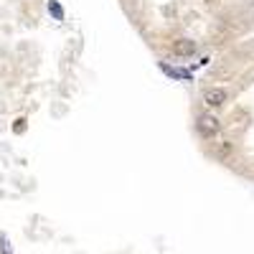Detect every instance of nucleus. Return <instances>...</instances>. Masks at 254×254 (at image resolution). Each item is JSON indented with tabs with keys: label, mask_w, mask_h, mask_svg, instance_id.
<instances>
[{
	"label": "nucleus",
	"mask_w": 254,
	"mask_h": 254,
	"mask_svg": "<svg viewBox=\"0 0 254 254\" xmlns=\"http://www.w3.org/2000/svg\"><path fill=\"white\" fill-rule=\"evenodd\" d=\"M49 10H51V15L56 20H64V10H61V5L56 3V0H49Z\"/></svg>",
	"instance_id": "39448f33"
},
{
	"label": "nucleus",
	"mask_w": 254,
	"mask_h": 254,
	"mask_svg": "<svg viewBox=\"0 0 254 254\" xmlns=\"http://www.w3.org/2000/svg\"><path fill=\"white\" fill-rule=\"evenodd\" d=\"M0 252L3 254H13V249H10V242H8V237L0 231Z\"/></svg>",
	"instance_id": "423d86ee"
},
{
	"label": "nucleus",
	"mask_w": 254,
	"mask_h": 254,
	"mask_svg": "<svg viewBox=\"0 0 254 254\" xmlns=\"http://www.w3.org/2000/svg\"><path fill=\"white\" fill-rule=\"evenodd\" d=\"M160 69H163L168 76H176V79H190V71H186V69H173V66H168V64H160Z\"/></svg>",
	"instance_id": "20e7f679"
},
{
	"label": "nucleus",
	"mask_w": 254,
	"mask_h": 254,
	"mask_svg": "<svg viewBox=\"0 0 254 254\" xmlns=\"http://www.w3.org/2000/svg\"><path fill=\"white\" fill-rule=\"evenodd\" d=\"M198 130H201L203 135H216V132H219V120L211 117V115H201V117H198Z\"/></svg>",
	"instance_id": "f257e3e1"
},
{
	"label": "nucleus",
	"mask_w": 254,
	"mask_h": 254,
	"mask_svg": "<svg viewBox=\"0 0 254 254\" xmlns=\"http://www.w3.org/2000/svg\"><path fill=\"white\" fill-rule=\"evenodd\" d=\"M26 130V122L23 120H15V125H13V132H23Z\"/></svg>",
	"instance_id": "0eeeda50"
},
{
	"label": "nucleus",
	"mask_w": 254,
	"mask_h": 254,
	"mask_svg": "<svg viewBox=\"0 0 254 254\" xmlns=\"http://www.w3.org/2000/svg\"><path fill=\"white\" fill-rule=\"evenodd\" d=\"M203 99H206L208 107H221V104L226 102V92L224 89H206Z\"/></svg>",
	"instance_id": "f03ea898"
},
{
	"label": "nucleus",
	"mask_w": 254,
	"mask_h": 254,
	"mask_svg": "<svg viewBox=\"0 0 254 254\" xmlns=\"http://www.w3.org/2000/svg\"><path fill=\"white\" fill-rule=\"evenodd\" d=\"M193 51H196V44L188 41V38H178L173 44V54H178V56H190Z\"/></svg>",
	"instance_id": "7ed1b4c3"
}]
</instances>
